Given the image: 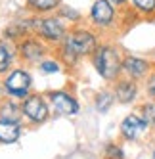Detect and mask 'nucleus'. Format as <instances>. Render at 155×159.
<instances>
[{"label": "nucleus", "mask_w": 155, "mask_h": 159, "mask_svg": "<svg viewBox=\"0 0 155 159\" xmlns=\"http://www.w3.org/2000/svg\"><path fill=\"white\" fill-rule=\"evenodd\" d=\"M92 63L98 75L107 83L119 81L123 73V56L113 44H100L92 56Z\"/></svg>", "instance_id": "1"}, {"label": "nucleus", "mask_w": 155, "mask_h": 159, "mask_svg": "<svg viewBox=\"0 0 155 159\" xmlns=\"http://www.w3.org/2000/svg\"><path fill=\"white\" fill-rule=\"evenodd\" d=\"M17 50H19V56L27 63H40L44 54H46V46H44L42 42H38L37 39H33V37L21 39Z\"/></svg>", "instance_id": "11"}, {"label": "nucleus", "mask_w": 155, "mask_h": 159, "mask_svg": "<svg viewBox=\"0 0 155 159\" xmlns=\"http://www.w3.org/2000/svg\"><path fill=\"white\" fill-rule=\"evenodd\" d=\"M115 100L119 102V104H134V102L138 100L140 96V84L138 81H134V79H119V81H115Z\"/></svg>", "instance_id": "9"}, {"label": "nucleus", "mask_w": 155, "mask_h": 159, "mask_svg": "<svg viewBox=\"0 0 155 159\" xmlns=\"http://www.w3.org/2000/svg\"><path fill=\"white\" fill-rule=\"evenodd\" d=\"M40 71L42 73H56V71H60V65L54 60H42L40 61Z\"/></svg>", "instance_id": "21"}, {"label": "nucleus", "mask_w": 155, "mask_h": 159, "mask_svg": "<svg viewBox=\"0 0 155 159\" xmlns=\"http://www.w3.org/2000/svg\"><path fill=\"white\" fill-rule=\"evenodd\" d=\"M123 73L134 81H146L151 73V61L140 56H125L123 58Z\"/></svg>", "instance_id": "7"}, {"label": "nucleus", "mask_w": 155, "mask_h": 159, "mask_svg": "<svg viewBox=\"0 0 155 159\" xmlns=\"http://www.w3.org/2000/svg\"><path fill=\"white\" fill-rule=\"evenodd\" d=\"M21 136V127L16 121L0 119V142L2 144H14Z\"/></svg>", "instance_id": "12"}, {"label": "nucleus", "mask_w": 155, "mask_h": 159, "mask_svg": "<svg viewBox=\"0 0 155 159\" xmlns=\"http://www.w3.org/2000/svg\"><path fill=\"white\" fill-rule=\"evenodd\" d=\"M138 113L144 117V121H146L149 127H155V100L144 102V104L140 106V111Z\"/></svg>", "instance_id": "16"}, {"label": "nucleus", "mask_w": 155, "mask_h": 159, "mask_svg": "<svg viewBox=\"0 0 155 159\" xmlns=\"http://www.w3.org/2000/svg\"><path fill=\"white\" fill-rule=\"evenodd\" d=\"M151 127L144 121V117L140 113H128V115L121 121V136L126 140V142H138L144 134H146Z\"/></svg>", "instance_id": "4"}, {"label": "nucleus", "mask_w": 155, "mask_h": 159, "mask_svg": "<svg viewBox=\"0 0 155 159\" xmlns=\"http://www.w3.org/2000/svg\"><path fill=\"white\" fill-rule=\"evenodd\" d=\"M31 84H33V79H31V75L25 69H14V71H10V75L6 77V81H4L6 92L10 96L21 98V100L27 98V96H31L29 94Z\"/></svg>", "instance_id": "3"}, {"label": "nucleus", "mask_w": 155, "mask_h": 159, "mask_svg": "<svg viewBox=\"0 0 155 159\" xmlns=\"http://www.w3.org/2000/svg\"><path fill=\"white\" fill-rule=\"evenodd\" d=\"M27 4L35 12H50V10L58 8L60 0H27Z\"/></svg>", "instance_id": "17"}, {"label": "nucleus", "mask_w": 155, "mask_h": 159, "mask_svg": "<svg viewBox=\"0 0 155 159\" xmlns=\"http://www.w3.org/2000/svg\"><path fill=\"white\" fill-rule=\"evenodd\" d=\"M128 4L138 16L144 17L155 16V0H128Z\"/></svg>", "instance_id": "14"}, {"label": "nucleus", "mask_w": 155, "mask_h": 159, "mask_svg": "<svg viewBox=\"0 0 155 159\" xmlns=\"http://www.w3.org/2000/svg\"><path fill=\"white\" fill-rule=\"evenodd\" d=\"M10 65H12V52L8 50V46L0 44V73L8 71Z\"/></svg>", "instance_id": "18"}, {"label": "nucleus", "mask_w": 155, "mask_h": 159, "mask_svg": "<svg viewBox=\"0 0 155 159\" xmlns=\"http://www.w3.org/2000/svg\"><path fill=\"white\" fill-rule=\"evenodd\" d=\"M37 35L48 42H60L65 39L67 33H65V27L58 17H40Z\"/></svg>", "instance_id": "8"}, {"label": "nucleus", "mask_w": 155, "mask_h": 159, "mask_svg": "<svg viewBox=\"0 0 155 159\" xmlns=\"http://www.w3.org/2000/svg\"><path fill=\"white\" fill-rule=\"evenodd\" d=\"M21 115H23V109H21V106L16 104V102H12V100H4L2 104H0V119L19 123Z\"/></svg>", "instance_id": "13"}, {"label": "nucleus", "mask_w": 155, "mask_h": 159, "mask_svg": "<svg viewBox=\"0 0 155 159\" xmlns=\"http://www.w3.org/2000/svg\"><path fill=\"white\" fill-rule=\"evenodd\" d=\"M117 19V6L111 2V0H96L92 10H90V21L104 29V27H109L113 25Z\"/></svg>", "instance_id": "5"}, {"label": "nucleus", "mask_w": 155, "mask_h": 159, "mask_svg": "<svg viewBox=\"0 0 155 159\" xmlns=\"http://www.w3.org/2000/svg\"><path fill=\"white\" fill-rule=\"evenodd\" d=\"M115 102V92H109V90H104V92H100L96 96V109L100 113H105L109 107L113 106Z\"/></svg>", "instance_id": "15"}, {"label": "nucleus", "mask_w": 155, "mask_h": 159, "mask_svg": "<svg viewBox=\"0 0 155 159\" xmlns=\"http://www.w3.org/2000/svg\"><path fill=\"white\" fill-rule=\"evenodd\" d=\"M69 46L82 58V56H94V52L98 50V39L92 31L86 29H73L71 33H67L63 39Z\"/></svg>", "instance_id": "2"}, {"label": "nucleus", "mask_w": 155, "mask_h": 159, "mask_svg": "<svg viewBox=\"0 0 155 159\" xmlns=\"http://www.w3.org/2000/svg\"><path fill=\"white\" fill-rule=\"evenodd\" d=\"M146 94L149 100H155V69L146 79Z\"/></svg>", "instance_id": "20"}, {"label": "nucleus", "mask_w": 155, "mask_h": 159, "mask_svg": "<svg viewBox=\"0 0 155 159\" xmlns=\"http://www.w3.org/2000/svg\"><path fill=\"white\" fill-rule=\"evenodd\" d=\"M21 109H23V115H25L31 123H37V125L44 123V121L48 119V115H50L48 104H46V102H44V98L38 96V94L27 96L25 102L21 104Z\"/></svg>", "instance_id": "6"}, {"label": "nucleus", "mask_w": 155, "mask_h": 159, "mask_svg": "<svg viewBox=\"0 0 155 159\" xmlns=\"http://www.w3.org/2000/svg\"><path fill=\"white\" fill-rule=\"evenodd\" d=\"M111 2H113L115 6H126V4H128V0H111Z\"/></svg>", "instance_id": "22"}, {"label": "nucleus", "mask_w": 155, "mask_h": 159, "mask_svg": "<svg viewBox=\"0 0 155 159\" xmlns=\"http://www.w3.org/2000/svg\"><path fill=\"white\" fill-rule=\"evenodd\" d=\"M151 159H155V150H153V155H151Z\"/></svg>", "instance_id": "23"}, {"label": "nucleus", "mask_w": 155, "mask_h": 159, "mask_svg": "<svg viewBox=\"0 0 155 159\" xmlns=\"http://www.w3.org/2000/svg\"><path fill=\"white\" fill-rule=\"evenodd\" d=\"M48 100L52 102L54 111L60 115H77L79 113V102L73 96H69L63 90H52L48 92Z\"/></svg>", "instance_id": "10"}, {"label": "nucleus", "mask_w": 155, "mask_h": 159, "mask_svg": "<svg viewBox=\"0 0 155 159\" xmlns=\"http://www.w3.org/2000/svg\"><path fill=\"white\" fill-rule=\"evenodd\" d=\"M105 155H107V159H125L123 148L117 146V144H109L107 150H105Z\"/></svg>", "instance_id": "19"}]
</instances>
